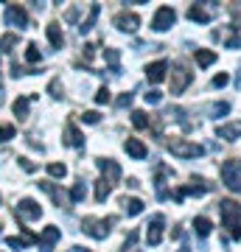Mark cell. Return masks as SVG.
<instances>
[{
	"mask_svg": "<svg viewBox=\"0 0 241 252\" xmlns=\"http://www.w3.org/2000/svg\"><path fill=\"white\" fill-rule=\"evenodd\" d=\"M109 190H112V188H109V182L99 180V182H96V202H104V199L109 196Z\"/></svg>",
	"mask_w": 241,
	"mask_h": 252,
	"instance_id": "35",
	"label": "cell"
},
{
	"mask_svg": "<svg viewBox=\"0 0 241 252\" xmlns=\"http://www.w3.org/2000/svg\"><path fill=\"white\" fill-rule=\"evenodd\" d=\"M154 188H157V199H169V190H166V165H160L157 174H154Z\"/></svg>",
	"mask_w": 241,
	"mask_h": 252,
	"instance_id": "24",
	"label": "cell"
},
{
	"mask_svg": "<svg viewBox=\"0 0 241 252\" xmlns=\"http://www.w3.org/2000/svg\"><path fill=\"white\" fill-rule=\"evenodd\" d=\"M48 93H51L54 98H62V81H59V79H54L51 84H48Z\"/></svg>",
	"mask_w": 241,
	"mask_h": 252,
	"instance_id": "37",
	"label": "cell"
},
{
	"mask_svg": "<svg viewBox=\"0 0 241 252\" xmlns=\"http://www.w3.org/2000/svg\"><path fill=\"white\" fill-rule=\"evenodd\" d=\"M227 48H233V51L239 48V51H241V34H233L230 39H227Z\"/></svg>",
	"mask_w": 241,
	"mask_h": 252,
	"instance_id": "43",
	"label": "cell"
},
{
	"mask_svg": "<svg viewBox=\"0 0 241 252\" xmlns=\"http://www.w3.org/2000/svg\"><path fill=\"white\" fill-rule=\"evenodd\" d=\"M129 104H132V93H121L115 101V107H129Z\"/></svg>",
	"mask_w": 241,
	"mask_h": 252,
	"instance_id": "42",
	"label": "cell"
},
{
	"mask_svg": "<svg viewBox=\"0 0 241 252\" xmlns=\"http://www.w3.org/2000/svg\"><path fill=\"white\" fill-rule=\"evenodd\" d=\"M239 135H241V121H233V124L216 126V137H222V140H227V143L239 140Z\"/></svg>",
	"mask_w": 241,
	"mask_h": 252,
	"instance_id": "16",
	"label": "cell"
},
{
	"mask_svg": "<svg viewBox=\"0 0 241 252\" xmlns=\"http://www.w3.org/2000/svg\"><path fill=\"white\" fill-rule=\"evenodd\" d=\"M191 81H194V73L185 64H174L171 67V95H182Z\"/></svg>",
	"mask_w": 241,
	"mask_h": 252,
	"instance_id": "4",
	"label": "cell"
},
{
	"mask_svg": "<svg viewBox=\"0 0 241 252\" xmlns=\"http://www.w3.org/2000/svg\"><path fill=\"white\" fill-rule=\"evenodd\" d=\"M166 76H169V62H163V59H157V62H152L146 67V79L152 81V84H160Z\"/></svg>",
	"mask_w": 241,
	"mask_h": 252,
	"instance_id": "15",
	"label": "cell"
},
{
	"mask_svg": "<svg viewBox=\"0 0 241 252\" xmlns=\"http://www.w3.org/2000/svg\"><path fill=\"white\" fill-rule=\"evenodd\" d=\"M177 23V11L171 9V6H160V9L154 11V20H152V28L157 31V34H163V31H169L171 26Z\"/></svg>",
	"mask_w": 241,
	"mask_h": 252,
	"instance_id": "7",
	"label": "cell"
},
{
	"mask_svg": "<svg viewBox=\"0 0 241 252\" xmlns=\"http://www.w3.org/2000/svg\"><path fill=\"white\" fill-rule=\"evenodd\" d=\"M126 154L132 157V160H143L146 154H149V149L143 146V140H138V137H126V143H124Z\"/></svg>",
	"mask_w": 241,
	"mask_h": 252,
	"instance_id": "18",
	"label": "cell"
},
{
	"mask_svg": "<svg viewBox=\"0 0 241 252\" xmlns=\"http://www.w3.org/2000/svg\"><path fill=\"white\" fill-rule=\"evenodd\" d=\"M68 196H70V205H81V202H84V196H87V182L79 180L70 188V193H68Z\"/></svg>",
	"mask_w": 241,
	"mask_h": 252,
	"instance_id": "25",
	"label": "cell"
},
{
	"mask_svg": "<svg viewBox=\"0 0 241 252\" xmlns=\"http://www.w3.org/2000/svg\"><path fill=\"white\" fill-rule=\"evenodd\" d=\"M36 185H39V188H42L48 196L54 199V205H56V207H65L68 202H70V196H68V193H65L59 185H56V182H36Z\"/></svg>",
	"mask_w": 241,
	"mask_h": 252,
	"instance_id": "13",
	"label": "cell"
},
{
	"mask_svg": "<svg viewBox=\"0 0 241 252\" xmlns=\"http://www.w3.org/2000/svg\"><path fill=\"white\" fill-rule=\"evenodd\" d=\"M17 42H20V34H17V31H9V34H3V39H0V54H11Z\"/></svg>",
	"mask_w": 241,
	"mask_h": 252,
	"instance_id": "27",
	"label": "cell"
},
{
	"mask_svg": "<svg viewBox=\"0 0 241 252\" xmlns=\"http://www.w3.org/2000/svg\"><path fill=\"white\" fill-rule=\"evenodd\" d=\"M70 252H90V250H84V247H70Z\"/></svg>",
	"mask_w": 241,
	"mask_h": 252,
	"instance_id": "47",
	"label": "cell"
},
{
	"mask_svg": "<svg viewBox=\"0 0 241 252\" xmlns=\"http://www.w3.org/2000/svg\"><path fill=\"white\" fill-rule=\"evenodd\" d=\"M163 101V93L160 90H149L146 93V104H160Z\"/></svg>",
	"mask_w": 241,
	"mask_h": 252,
	"instance_id": "41",
	"label": "cell"
},
{
	"mask_svg": "<svg viewBox=\"0 0 241 252\" xmlns=\"http://www.w3.org/2000/svg\"><path fill=\"white\" fill-rule=\"evenodd\" d=\"M0 227H3V224H0Z\"/></svg>",
	"mask_w": 241,
	"mask_h": 252,
	"instance_id": "49",
	"label": "cell"
},
{
	"mask_svg": "<svg viewBox=\"0 0 241 252\" xmlns=\"http://www.w3.org/2000/svg\"><path fill=\"white\" fill-rule=\"evenodd\" d=\"M219 210H222V224L227 227L230 235L239 241L241 238V205L239 202H233V199H222Z\"/></svg>",
	"mask_w": 241,
	"mask_h": 252,
	"instance_id": "1",
	"label": "cell"
},
{
	"mask_svg": "<svg viewBox=\"0 0 241 252\" xmlns=\"http://www.w3.org/2000/svg\"><path fill=\"white\" fill-rule=\"evenodd\" d=\"M227 112H230V104H227V101H219L213 107V118H224Z\"/></svg>",
	"mask_w": 241,
	"mask_h": 252,
	"instance_id": "36",
	"label": "cell"
},
{
	"mask_svg": "<svg viewBox=\"0 0 241 252\" xmlns=\"http://www.w3.org/2000/svg\"><path fill=\"white\" fill-rule=\"evenodd\" d=\"M96 165H99V171L104 174L101 180L109 182V188H115L118 182H121V165H118L115 160H109V157H101V160H96Z\"/></svg>",
	"mask_w": 241,
	"mask_h": 252,
	"instance_id": "6",
	"label": "cell"
},
{
	"mask_svg": "<svg viewBox=\"0 0 241 252\" xmlns=\"http://www.w3.org/2000/svg\"><path fill=\"white\" fill-rule=\"evenodd\" d=\"M17 216L23 219V221H36V219L42 216V207L36 205L34 199H20V205H17Z\"/></svg>",
	"mask_w": 241,
	"mask_h": 252,
	"instance_id": "12",
	"label": "cell"
},
{
	"mask_svg": "<svg viewBox=\"0 0 241 252\" xmlns=\"http://www.w3.org/2000/svg\"><path fill=\"white\" fill-rule=\"evenodd\" d=\"M28 107H31V98H14V115H17V121H26L28 118Z\"/></svg>",
	"mask_w": 241,
	"mask_h": 252,
	"instance_id": "31",
	"label": "cell"
},
{
	"mask_svg": "<svg viewBox=\"0 0 241 252\" xmlns=\"http://www.w3.org/2000/svg\"><path fill=\"white\" fill-rule=\"evenodd\" d=\"M115 224V219H93L87 216L84 221H81V233H87L90 238H96V241H101V238H107L109 235V227Z\"/></svg>",
	"mask_w": 241,
	"mask_h": 252,
	"instance_id": "2",
	"label": "cell"
},
{
	"mask_svg": "<svg viewBox=\"0 0 241 252\" xmlns=\"http://www.w3.org/2000/svg\"><path fill=\"white\" fill-rule=\"evenodd\" d=\"M62 238V230L54 224H48L42 233L36 235V244H39V252H54V244Z\"/></svg>",
	"mask_w": 241,
	"mask_h": 252,
	"instance_id": "9",
	"label": "cell"
},
{
	"mask_svg": "<svg viewBox=\"0 0 241 252\" xmlns=\"http://www.w3.org/2000/svg\"><path fill=\"white\" fill-rule=\"evenodd\" d=\"M112 101V95H109V87H101L99 93H96V104H109Z\"/></svg>",
	"mask_w": 241,
	"mask_h": 252,
	"instance_id": "39",
	"label": "cell"
},
{
	"mask_svg": "<svg viewBox=\"0 0 241 252\" xmlns=\"http://www.w3.org/2000/svg\"><path fill=\"white\" fill-rule=\"evenodd\" d=\"M104 59L109 62V70H112V76H118V73H121V54H118L115 48H104Z\"/></svg>",
	"mask_w": 241,
	"mask_h": 252,
	"instance_id": "26",
	"label": "cell"
},
{
	"mask_svg": "<svg viewBox=\"0 0 241 252\" xmlns=\"http://www.w3.org/2000/svg\"><path fill=\"white\" fill-rule=\"evenodd\" d=\"M121 207L126 210V216H140L143 213V202L138 196H124L121 199Z\"/></svg>",
	"mask_w": 241,
	"mask_h": 252,
	"instance_id": "22",
	"label": "cell"
},
{
	"mask_svg": "<svg viewBox=\"0 0 241 252\" xmlns=\"http://www.w3.org/2000/svg\"><path fill=\"white\" fill-rule=\"evenodd\" d=\"M163 224H166V219H163L160 213L149 221V230H146V241H149V247H157V244L163 241Z\"/></svg>",
	"mask_w": 241,
	"mask_h": 252,
	"instance_id": "14",
	"label": "cell"
},
{
	"mask_svg": "<svg viewBox=\"0 0 241 252\" xmlns=\"http://www.w3.org/2000/svg\"><path fill=\"white\" fill-rule=\"evenodd\" d=\"M96 48H99V45H93V42H87V45H84V59H87V62L96 56Z\"/></svg>",
	"mask_w": 241,
	"mask_h": 252,
	"instance_id": "44",
	"label": "cell"
},
{
	"mask_svg": "<svg viewBox=\"0 0 241 252\" xmlns=\"http://www.w3.org/2000/svg\"><path fill=\"white\" fill-rule=\"evenodd\" d=\"M81 121H84V124H99L101 115L96 112V109H87V112H81Z\"/></svg>",
	"mask_w": 241,
	"mask_h": 252,
	"instance_id": "38",
	"label": "cell"
},
{
	"mask_svg": "<svg viewBox=\"0 0 241 252\" xmlns=\"http://www.w3.org/2000/svg\"><path fill=\"white\" fill-rule=\"evenodd\" d=\"M179 252H191V247H179Z\"/></svg>",
	"mask_w": 241,
	"mask_h": 252,
	"instance_id": "48",
	"label": "cell"
},
{
	"mask_svg": "<svg viewBox=\"0 0 241 252\" xmlns=\"http://www.w3.org/2000/svg\"><path fill=\"white\" fill-rule=\"evenodd\" d=\"M65 146H76V149H81V146H84V135L79 132V126L73 124V121H68V124H65Z\"/></svg>",
	"mask_w": 241,
	"mask_h": 252,
	"instance_id": "17",
	"label": "cell"
},
{
	"mask_svg": "<svg viewBox=\"0 0 241 252\" xmlns=\"http://www.w3.org/2000/svg\"><path fill=\"white\" fill-rule=\"evenodd\" d=\"M194 230H197L199 238H207V235H210V230H213V224H210V219L197 216V219H194Z\"/></svg>",
	"mask_w": 241,
	"mask_h": 252,
	"instance_id": "28",
	"label": "cell"
},
{
	"mask_svg": "<svg viewBox=\"0 0 241 252\" xmlns=\"http://www.w3.org/2000/svg\"><path fill=\"white\" fill-rule=\"evenodd\" d=\"M48 174H51L54 180H62V177H68V165H65V162H51V165H48Z\"/></svg>",
	"mask_w": 241,
	"mask_h": 252,
	"instance_id": "34",
	"label": "cell"
},
{
	"mask_svg": "<svg viewBox=\"0 0 241 252\" xmlns=\"http://www.w3.org/2000/svg\"><path fill=\"white\" fill-rule=\"evenodd\" d=\"M65 17L70 20V23H76V17H79V9H76V6H73V9H68V14H65Z\"/></svg>",
	"mask_w": 241,
	"mask_h": 252,
	"instance_id": "46",
	"label": "cell"
},
{
	"mask_svg": "<svg viewBox=\"0 0 241 252\" xmlns=\"http://www.w3.org/2000/svg\"><path fill=\"white\" fill-rule=\"evenodd\" d=\"M132 124H135V129H146V126L152 124V115H146L143 109H135L132 112Z\"/></svg>",
	"mask_w": 241,
	"mask_h": 252,
	"instance_id": "32",
	"label": "cell"
},
{
	"mask_svg": "<svg viewBox=\"0 0 241 252\" xmlns=\"http://www.w3.org/2000/svg\"><path fill=\"white\" fill-rule=\"evenodd\" d=\"M99 14H101V6H99V3H93V6H90V11H87V17H84V23H79V34L93 31V26H96Z\"/></svg>",
	"mask_w": 241,
	"mask_h": 252,
	"instance_id": "20",
	"label": "cell"
},
{
	"mask_svg": "<svg viewBox=\"0 0 241 252\" xmlns=\"http://www.w3.org/2000/svg\"><path fill=\"white\" fill-rule=\"evenodd\" d=\"M188 20H191V23H202V26H205V23H210V11H207L205 6L194 3V6L188 9Z\"/></svg>",
	"mask_w": 241,
	"mask_h": 252,
	"instance_id": "21",
	"label": "cell"
},
{
	"mask_svg": "<svg viewBox=\"0 0 241 252\" xmlns=\"http://www.w3.org/2000/svg\"><path fill=\"white\" fill-rule=\"evenodd\" d=\"M227 81H230V79H227V73H219V76L213 79V87H224Z\"/></svg>",
	"mask_w": 241,
	"mask_h": 252,
	"instance_id": "45",
	"label": "cell"
},
{
	"mask_svg": "<svg viewBox=\"0 0 241 252\" xmlns=\"http://www.w3.org/2000/svg\"><path fill=\"white\" fill-rule=\"evenodd\" d=\"M17 162H20V168H23L26 174H34V171H36V165L28 160V157H17Z\"/></svg>",
	"mask_w": 241,
	"mask_h": 252,
	"instance_id": "40",
	"label": "cell"
},
{
	"mask_svg": "<svg viewBox=\"0 0 241 252\" xmlns=\"http://www.w3.org/2000/svg\"><path fill=\"white\" fill-rule=\"evenodd\" d=\"M6 244H9L11 250H26V247H34L36 244V235L26 230V235H11V238H6Z\"/></svg>",
	"mask_w": 241,
	"mask_h": 252,
	"instance_id": "19",
	"label": "cell"
},
{
	"mask_svg": "<svg viewBox=\"0 0 241 252\" xmlns=\"http://www.w3.org/2000/svg\"><path fill=\"white\" fill-rule=\"evenodd\" d=\"M26 62L28 64H39L42 62V51L36 48V42H28L26 45Z\"/></svg>",
	"mask_w": 241,
	"mask_h": 252,
	"instance_id": "30",
	"label": "cell"
},
{
	"mask_svg": "<svg viewBox=\"0 0 241 252\" xmlns=\"http://www.w3.org/2000/svg\"><path fill=\"white\" fill-rule=\"evenodd\" d=\"M14 137H17L14 124H0V143H9V140H14Z\"/></svg>",
	"mask_w": 241,
	"mask_h": 252,
	"instance_id": "33",
	"label": "cell"
},
{
	"mask_svg": "<svg viewBox=\"0 0 241 252\" xmlns=\"http://www.w3.org/2000/svg\"><path fill=\"white\" fill-rule=\"evenodd\" d=\"M115 28L118 31H124V34H135L138 28H140V17L135 14V11H121V14H115Z\"/></svg>",
	"mask_w": 241,
	"mask_h": 252,
	"instance_id": "11",
	"label": "cell"
},
{
	"mask_svg": "<svg viewBox=\"0 0 241 252\" xmlns=\"http://www.w3.org/2000/svg\"><path fill=\"white\" fill-rule=\"evenodd\" d=\"M207 190H213V185L205 182L202 177H194L191 185H182V188L174 190V202H182L185 196H202V193H207Z\"/></svg>",
	"mask_w": 241,
	"mask_h": 252,
	"instance_id": "5",
	"label": "cell"
},
{
	"mask_svg": "<svg viewBox=\"0 0 241 252\" xmlns=\"http://www.w3.org/2000/svg\"><path fill=\"white\" fill-rule=\"evenodd\" d=\"M194 56H197L199 67H207V64L216 62V54H213V51H207V48H197V54H194Z\"/></svg>",
	"mask_w": 241,
	"mask_h": 252,
	"instance_id": "29",
	"label": "cell"
},
{
	"mask_svg": "<svg viewBox=\"0 0 241 252\" xmlns=\"http://www.w3.org/2000/svg\"><path fill=\"white\" fill-rule=\"evenodd\" d=\"M3 20H6L9 26H14L17 31L28 28V11L23 9V6H6V11H3Z\"/></svg>",
	"mask_w": 241,
	"mask_h": 252,
	"instance_id": "10",
	"label": "cell"
},
{
	"mask_svg": "<svg viewBox=\"0 0 241 252\" xmlns=\"http://www.w3.org/2000/svg\"><path fill=\"white\" fill-rule=\"evenodd\" d=\"M222 182L233 193H241V160H224L222 162Z\"/></svg>",
	"mask_w": 241,
	"mask_h": 252,
	"instance_id": "3",
	"label": "cell"
},
{
	"mask_svg": "<svg viewBox=\"0 0 241 252\" xmlns=\"http://www.w3.org/2000/svg\"><path fill=\"white\" fill-rule=\"evenodd\" d=\"M169 152L177 154V157H185V160H194V157H199L202 154V146L197 143H188V140H169Z\"/></svg>",
	"mask_w": 241,
	"mask_h": 252,
	"instance_id": "8",
	"label": "cell"
},
{
	"mask_svg": "<svg viewBox=\"0 0 241 252\" xmlns=\"http://www.w3.org/2000/svg\"><path fill=\"white\" fill-rule=\"evenodd\" d=\"M48 42H51L56 51L65 45V34H62V26H59V23H51V26H48Z\"/></svg>",
	"mask_w": 241,
	"mask_h": 252,
	"instance_id": "23",
	"label": "cell"
}]
</instances>
